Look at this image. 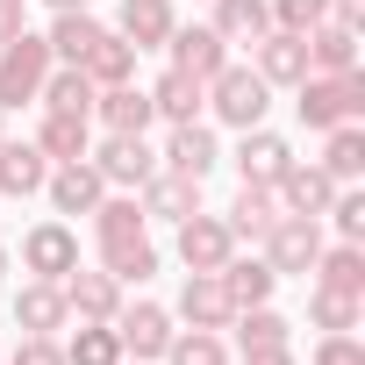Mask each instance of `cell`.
I'll list each match as a JSON object with an SVG mask.
<instances>
[{"label": "cell", "instance_id": "obj_1", "mask_svg": "<svg viewBox=\"0 0 365 365\" xmlns=\"http://www.w3.org/2000/svg\"><path fill=\"white\" fill-rule=\"evenodd\" d=\"M301 122L308 129H336V122H358V108H365V79L358 72H315V79H301Z\"/></svg>", "mask_w": 365, "mask_h": 365}, {"label": "cell", "instance_id": "obj_2", "mask_svg": "<svg viewBox=\"0 0 365 365\" xmlns=\"http://www.w3.org/2000/svg\"><path fill=\"white\" fill-rule=\"evenodd\" d=\"M201 93H208V108H215L230 129H258V122H265V108H272V86H265L258 72H244V65H222Z\"/></svg>", "mask_w": 365, "mask_h": 365}, {"label": "cell", "instance_id": "obj_3", "mask_svg": "<svg viewBox=\"0 0 365 365\" xmlns=\"http://www.w3.org/2000/svg\"><path fill=\"white\" fill-rule=\"evenodd\" d=\"M51 79V36H15V43H0V108H22L36 101Z\"/></svg>", "mask_w": 365, "mask_h": 365}, {"label": "cell", "instance_id": "obj_4", "mask_svg": "<svg viewBox=\"0 0 365 365\" xmlns=\"http://www.w3.org/2000/svg\"><path fill=\"white\" fill-rule=\"evenodd\" d=\"M315 258H322V230H315V215H279V222L265 230V265H272L279 279H308Z\"/></svg>", "mask_w": 365, "mask_h": 365}, {"label": "cell", "instance_id": "obj_5", "mask_svg": "<svg viewBox=\"0 0 365 365\" xmlns=\"http://www.w3.org/2000/svg\"><path fill=\"white\" fill-rule=\"evenodd\" d=\"M43 187H51V208H58V215H93V208L108 201V179L93 172V158H72V165H58V172L43 179Z\"/></svg>", "mask_w": 365, "mask_h": 365}, {"label": "cell", "instance_id": "obj_6", "mask_svg": "<svg viewBox=\"0 0 365 365\" xmlns=\"http://www.w3.org/2000/svg\"><path fill=\"white\" fill-rule=\"evenodd\" d=\"M136 208H143V222H187V215L201 208V179H187V172H150Z\"/></svg>", "mask_w": 365, "mask_h": 365}, {"label": "cell", "instance_id": "obj_7", "mask_svg": "<svg viewBox=\"0 0 365 365\" xmlns=\"http://www.w3.org/2000/svg\"><path fill=\"white\" fill-rule=\"evenodd\" d=\"M230 251H237L230 222H215V215H201V208L179 222V258H187V272H222Z\"/></svg>", "mask_w": 365, "mask_h": 365}, {"label": "cell", "instance_id": "obj_8", "mask_svg": "<svg viewBox=\"0 0 365 365\" xmlns=\"http://www.w3.org/2000/svg\"><path fill=\"white\" fill-rule=\"evenodd\" d=\"M22 265H29L36 279H65V272L79 265V237H72L65 222H36V230L22 237Z\"/></svg>", "mask_w": 365, "mask_h": 365}, {"label": "cell", "instance_id": "obj_9", "mask_svg": "<svg viewBox=\"0 0 365 365\" xmlns=\"http://www.w3.org/2000/svg\"><path fill=\"white\" fill-rule=\"evenodd\" d=\"M58 294H65V308H79V322H115V308H122V279L115 272H65L58 279Z\"/></svg>", "mask_w": 365, "mask_h": 365}, {"label": "cell", "instance_id": "obj_10", "mask_svg": "<svg viewBox=\"0 0 365 365\" xmlns=\"http://www.w3.org/2000/svg\"><path fill=\"white\" fill-rule=\"evenodd\" d=\"M179 315H187L194 329H230L237 322V301H230L222 272H194L187 287H179Z\"/></svg>", "mask_w": 365, "mask_h": 365}, {"label": "cell", "instance_id": "obj_11", "mask_svg": "<svg viewBox=\"0 0 365 365\" xmlns=\"http://www.w3.org/2000/svg\"><path fill=\"white\" fill-rule=\"evenodd\" d=\"M251 51H258V79H265V86H301V79H308V43H301V36L265 29Z\"/></svg>", "mask_w": 365, "mask_h": 365}, {"label": "cell", "instance_id": "obj_12", "mask_svg": "<svg viewBox=\"0 0 365 365\" xmlns=\"http://www.w3.org/2000/svg\"><path fill=\"white\" fill-rule=\"evenodd\" d=\"M115 336H122V351H136V358H165V344H172V315L150 308V301L115 308Z\"/></svg>", "mask_w": 365, "mask_h": 365}, {"label": "cell", "instance_id": "obj_13", "mask_svg": "<svg viewBox=\"0 0 365 365\" xmlns=\"http://www.w3.org/2000/svg\"><path fill=\"white\" fill-rule=\"evenodd\" d=\"M93 172L108 179V187H143V179L158 172V158H150V143H143V136H108V143H101V158H93Z\"/></svg>", "mask_w": 365, "mask_h": 365}, {"label": "cell", "instance_id": "obj_14", "mask_svg": "<svg viewBox=\"0 0 365 365\" xmlns=\"http://www.w3.org/2000/svg\"><path fill=\"white\" fill-rule=\"evenodd\" d=\"M272 187H279L287 215H322V208L336 201V179H329L322 165H287V172L272 179Z\"/></svg>", "mask_w": 365, "mask_h": 365}, {"label": "cell", "instance_id": "obj_15", "mask_svg": "<svg viewBox=\"0 0 365 365\" xmlns=\"http://www.w3.org/2000/svg\"><path fill=\"white\" fill-rule=\"evenodd\" d=\"M215 129L201 122H172V143H165V172H187V179H208L215 172Z\"/></svg>", "mask_w": 365, "mask_h": 365}, {"label": "cell", "instance_id": "obj_16", "mask_svg": "<svg viewBox=\"0 0 365 365\" xmlns=\"http://www.w3.org/2000/svg\"><path fill=\"white\" fill-rule=\"evenodd\" d=\"M165 43H172V65H179V72H194L201 86H208V79L230 65V43H222L215 29H172Z\"/></svg>", "mask_w": 365, "mask_h": 365}, {"label": "cell", "instance_id": "obj_17", "mask_svg": "<svg viewBox=\"0 0 365 365\" xmlns=\"http://www.w3.org/2000/svg\"><path fill=\"white\" fill-rule=\"evenodd\" d=\"M287 165H294L287 136H272V129H244V143H237V172L251 179V187H272Z\"/></svg>", "mask_w": 365, "mask_h": 365}, {"label": "cell", "instance_id": "obj_18", "mask_svg": "<svg viewBox=\"0 0 365 365\" xmlns=\"http://www.w3.org/2000/svg\"><path fill=\"white\" fill-rule=\"evenodd\" d=\"M301 43H308V72H358V29L351 22H315Z\"/></svg>", "mask_w": 365, "mask_h": 365}, {"label": "cell", "instance_id": "obj_19", "mask_svg": "<svg viewBox=\"0 0 365 365\" xmlns=\"http://www.w3.org/2000/svg\"><path fill=\"white\" fill-rule=\"evenodd\" d=\"M79 72H86L93 86H122V79L136 72V43H129L122 29H101V36L86 43V58H79Z\"/></svg>", "mask_w": 365, "mask_h": 365}, {"label": "cell", "instance_id": "obj_20", "mask_svg": "<svg viewBox=\"0 0 365 365\" xmlns=\"http://www.w3.org/2000/svg\"><path fill=\"white\" fill-rule=\"evenodd\" d=\"M93 108H101V122H108V136H143V129H150V93H143L136 79H122V86H108V93H93Z\"/></svg>", "mask_w": 365, "mask_h": 365}, {"label": "cell", "instance_id": "obj_21", "mask_svg": "<svg viewBox=\"0 0 365 365\" xmlns=\"http://www.w3.org/2000/svg\"><path fill=\"white\" fill-rule=\"evenodd\" d=\"M65 294H58V279H29L22 294H15V322H22V336H51V329H65Z\"/></svg>", "mask_w": 365, "mask_h": 365}, {"label": "cell", "instance_id": "obj_22", "mask_svg": "<svg viewBox=\"0 0 365 365\" xmlns=\"http://www.w3.org/2000/svg\"><path fill=\"white\" fill-rule=\"evenodd\" d=\"M43 179H51V158L36 143H8L0 136V194H43Z\"/></svg>", "mask_w": 365, "mask_h": 365}, {"label": "cell", "instance_id": "obj_23", "mask_svg": "<svg viewBox=\"0 0 365 365\" xmlns=\"http://www.w3.org/2000/svg\"><path fill=\"white\" fill-rule=\"evenodd\" d=\"M222 287H230V301L237 308H258V301H272V287H279V272L265 265V258H222Z\"/></svg>", "mask_w": 365, "mask_h": 365}, {"label": "cell", "instance_id": "obj_24", "mask_svg": "<svg viewBox=\"0 0 365 365\" xmlns=\"http://www.w3.org/2000/svg\"><path fill=\"white\" fill-rule=\"evenodd\" d=\"M222 43H258L272 29V8L265 0H215V22H208Z\"/></svg>", "mask_w": 365, "mask_h": 365}, {"label": "cell", "instance_id": "obj_25", "mask_svg": "<svg viewBox=\"0 0 365 365\" xmlns=\"http://www.w3.org/2000/svg\"><path fill=\"white\" fill-rule=\"evenodd\" d=\"M150 115H165V122H194V115H201V79L172 65V72L150 86Z\"/></svg>", "mask_w": 365, "mask_h": 365}, {"label": "cell", "instance_id": "obj_26", "mask_svg": "<svg viewBox=\"0 0 365 365\" xmlns=\"http://www.w3.org/2000/svg\"><path fill=\"white\" fill-rule=\"evenodd\" d=\"M93 93H101V86H93L79 65H65V72H51V79H43V93H36V101H43L51 115H93Z\"/></svg>", "mask_w": 365, "mask_h": 365}, {"label": "cell", "instance_id": "obj_27", "mask_svg": "<svg viewBox=\"0 0 365 365\" xmlns=\"http://www.w3.org/2000/svg\"><path fill=\"white\" fill-rule=\"evenodd\" d=\"M36 150H43V158H58V165H72V158H93V143H86V115H43V129H36Z\"/></svg>", "mask_w": 365, "mask_h": 365}, {"label": "cell", "instance_id": "obj_28", "mask_svg": "<svg viewBox=\"0 0 365 365\" xmlns=\"http://www.w3.org/2000/svg\"><path fill=\"white\" fill-rule=\"evenodd\" d=\"M93 237H101V258L122 251V244H143V208L136 201H101L93 208Z\"/></svg>", "mask_w": 365, "mask_h": 365}, {"label": "cell", "instance_id": "obj_29", "mask_svg": "<svg viewBox=\"0 0 365 365\" xmlns=\"http://www.w3.org/2000/svg\"><path fill=\"white\" fill-rule=\"evenodd\" d=\"M122 36H129L136 51L165 43V36H172V8H165V0H122Z\"/></svg>", "mask_w": 365, "mask_h": 365}, {"label": "cell", "instance_id": "obj_30", "mask_svg": "<svg viewBox=\"0 0 365 365\" xmlns=\"http://www.w3.org/2000/svg\"><path fill=\"white\" fill-rule=\"evenodd\" d=\"M279 215H272V187H237V201H230V237H265Z\"/></svg>", "mask_w": 365, "mask_h": 365}, {"label": "cell", "instance_id": "obj_31", "mask_svg": "<svg viewBox=\"0 0 365 365\" xmlns=\"http://www.w3.org/2000/svg\"><path fill=\"white\" fill-rule=\"evenodd\" d=\"M93 36H101V22H93L86 8H72V15H58V22H51V58H65V65H79Z\"/></svg>", "mask_w": 365, "mask_h": 365}, {"label": "cell", "instance_id": "obj_32", "mask_svg": "<svg viewBox=\"0 0 365 365\" xmlns=\"http://www.w3.org/2000/svg\"><path fill=\"white\" fill-rule=\"evenodd\" d=\"M230 329L244 336V351H258V344H287V336H294V322H287L279 308H265V301H258V308H237Z\"/></svg>", "mask_w": 365, "mask_h": 365}, {"label": "cell", "instance_id": "obj_33", "mask_svg": "<svg viewBox=\"0 0 365 365\" xmlns=\"http://www.w3.org/2000/svg\"><path fill=\"white\" fill-rule=\"evenodd\" d=\"M65 365H122V336L108 322H86L72 344H65Z\"/></svg>", "mask_w": 365, "mask_h": 365}, {"label": "cell", "instance_id": "obj_34", "mask_svg": "<svg viewBox=\"0 0 365 365\" xmlns=\"http://www.w3.org/2000/svg\"><path fill=\"white\" fill-rule=\"evenodd\" d=\"M322 172H329V179H358V172H365V136H358L351 122H336V129H329V150H322Z\"/></svg>", "mask_w": 365, "mask_h": 365}, {"label": "cell", "instance_id": "obj_35", "mask_svg": "<svg viewBox=\"0 0 365 365\" xmlns=\"http://www.w3.org/2000/svg\"><path fill=\"white\" fill-rule=\"evenodd\" d=\"M315 265H322V287H336V294H365V251H358V244H336V251H322Z\"/></svg>", "mask_w": 365, "mask_h": 365}, {"label": "cell", "instance_id": "obj_36", "mask_svg": "<svg viewBox=\"0 0 365 365\" xmlns=\"http://www.w3.org/2000/svg\"><path fill=\"white\" fill-rule=\"evenodd\" d=\"M165 358H172V365H230V351H222V336H215V329L172 336V344H165Z\"/></svg>", "mask_w": 365, "mask_h": 365}, {"label": "cell", "instance_id": "obj_37", "mask_svg": "<svg viewBox=\"0 0 365 365\" xmlns=\"http://www.w3.org/2000/svg\"><path fill=\"white\" fill-rule=\"evenodd\" d=\"M308 315H315L322 329H358V294H336V287H315Z\"/></svg>", "mask_w": 365, "mask_h": 365}, {"label": "cell", "instance_id": "obj_38", "mask_svg": "<svg viewBox=\"0 0 365 365\" xmlns=\"http://www.w3.org/2000/svg\"><path fill=\"white\" fill-rule=\"evenodd\" d=\"M322 15H329V0H272V22H279L287 36H308Z\"/></svg>", "mask_w": 365, "mask_h": 365}, {"label": "cell", "instance_id": "obj_39", "mask_svg": "<svg viewBox=\"0 0 365 365\" xmlns=\"http://www.w3.org/2000/svg\"><path fill=\"white\" fill-rule=\"evenodd\" d=\"M108 272H115L122 287H129V279H150V272H158V251H150V244H122V251H108Z\"/></svg>", "mask_w": 365, "mask_h": 365}, {"label": "cell", "instance_id": "obj_40", "mask_svg": "<svg viewBox=\"0 0 365 365\" xmlns=\"http://www.w3.org/2000/svg\"><path fill=\"white\" fill-rule=\"evenodd\" d=\"M315 365H365V344H358L351 329H329V336L315 344Z\"/></svg>", "mask_w": 365, "mask_h": 365}, {"label": "cell", "instance_id": "obj_41", "mask_svg": "<svg viewBox=\"0 0 365 365\" xmlns=\"http://www.w3.org/2000/svg\"><path fill=\"white\" fill-rule=\"evenodd\" d=\"M329 215H336L344 244H358V237H365V194H336V201H329Z\"/></svg>", "mask_w": 365, "mask_h": 365}, {"label": "cell", "instance_id": "obj_42", "mask_svg": "<svg viewBox=\"0 0 365 365\" xmlns=\"http://www.w3.org/2000/svg\"><path fill=\"white\" fill-rule=\"evenodd\" d=\"M8 365H65V351H58V344H51V336H22V344H15V358H8Z\"/></svg>", "mask_w": 365, "mask_h": 365}, {"label": "cell", "instance_id": "obj_43", "mask_svg": "<svg viewBox=\"0 0 365 365\" xmlns=\"http://www.w3.org/2000/svg\"><path fill=\"white\" fill-rule=\"evenodd\" d=\"M244 365H294V351L287 344H258V351H244Z\"/></svg>", "mask_w": 365, "mask_h": 365}, {"label": "cell", "instance_id": "obj_44", "mask_svg": "<svg viewBox=\"0 0 365 365\" xmlns=\"http://www.w3.org/2000/svg\"><path fill=\"white\" fill-rule=\"evenodd\" d=\"M22 36V0H0V43Z\"/></svg>", "mask_w": 365, "mask_h": 365}, {"label": "cell", "instance_id": "obj_45", "mask_svg": "<svg viewBox=\"0 0 365 365\" xmlns=\"http://www.w3.org/2000/svg\"><path fill=\"white\" fill-rule=\"evenodd\" d=\"M329 8H336V22H351V29H358V15H365V0H329Z\"/></svg>", "mask_w": 365, "mask_h": 365}, {"label": "cell", "instance_id": "obj_46", "mask_svg": "<svg viewBox=\"0 0 365 365\" xmlns=\"http://www.w3.org/2000/svg\"><path fill=\"white\" fill-rule=\"evenodd\" d=\"M51 8H58V15H72V8H86V0H51Z\"/></svg>", "mask_w": 365, "mask_h": 365}, {"label": "cell", "instance_id": "obj_47", "mask_svg": "<svg viewBox=\"0 0 365 365\" xmlns=\"http://www.w3.org/2000/svg\"><path fill=\"white\" fill-rule=\"evenodd\" d=\"M0 272H8V244H0Z\"/></svg>", "mask_w": 365, "mask_h": 365}, {"label": "cell", "instance_id": "obj_48", "mask_svg": "<svg viewBox=\"0 0 365 365\" xmlns=\"http://www.w3.org/2000/svg\"><path fill=\"white\" fill-rule=\"evenodd\" d=\"M0 115H8V108H0ZM0 136H8V129H0Z\"/></svg>", "mask_w": 365, "mask_h": 365}]
</instances>
